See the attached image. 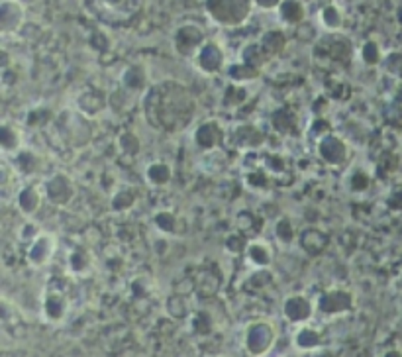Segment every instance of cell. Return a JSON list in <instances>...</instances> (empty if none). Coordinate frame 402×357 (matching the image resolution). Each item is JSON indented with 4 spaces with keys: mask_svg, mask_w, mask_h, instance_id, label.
I'll use <instances>...</instances> for the list:
<instances>
[{
    "mask_svg": "<svg viewBox=\"0 0 402 357\" xmlns=\"http://www.w3.org/2000/svg\"><path fill=\"white\" fill-rule=\"evenodd\" d=\"M244 257L247 265L255 267L257 271L259 269H267L273 263V248L265 240H252V242L247 243V248H245Z\"/></svg>",
    "mask_w": 402,
    "mask_h": 357,
    "instance_id": "obj_17",
    "label": "cell"
},
{
    "mask_svg": "<svg viewBox=\"0 0 402 357\" xmlns=\"http://www.w3.org/2000/svg\"><path fill=\"white\" fill-rule=\"evenodd\" d=\"M261 47L265 50L267 55H277L285 50V33L281 32H269L265 33L261 40Z\"/></svg>",
    "mask_w": 402,
    "mask_h": 357,
    "instance_id": "obj_30",
    "label": "cell"
},
{
    "mask_svg": "<svg viewBox=\"0 0 402 357\" xmlns=\"http://www.w3.org/2000/svg\"><path fill=\"white\" fill-rule=\"evenodd\" d=\"M279 18L286 26H298L307 18V8L300 0H285L279 8Z\"/></svg>",
    "mask_w": 402,
    "mask_h": 357,
    "instance_id": "obj_23",
    "label": "cell"
},
{
    "mask_svg": "<svg viewBox=\"0 0 402 357\" xmlns=\"http://www.w3.org/2000/svg\"><path fill=\"white\" fill-rule=\"evenodd\" d=\"M328 245V236L318 228H307L300 231V248L308 253V255H318L326 250Z\"/></svg>",
    "mask_w": 402,
    "mask_h": 357,
    "instance_id": "obj_20",
    "label": "cell"
},
{
    "mask_svg": "<svg viewBox=\"0 0 402 357\" xmlns=\"http://www.w3.org/2000/svg\"><path fill=\"white\" fill-rule=\"evenodd\" d=\"M146 112L153 126L167 132H177L192 120L194 102L191 93L180 83L165 81L149 91L146 98Z\"/></svg>",
    "mask_w": 402,
    "mask_h": 357,
    "instance_id": "obj_1",
    "label": "cell"
},
{
    "mask_svg": "<svg viewBox=\"0 0 402 357\" xmlns=\"http://www.w3.org/2000/svg\"><path fill=\"white\" fill-rule=\"evenodd\" d=\"M228 75H230V79H232L235 84H244V83H249V81H254V79H257V77H259V69L249 67V65H245V63L233 65V67H230Z\"/></svg>",
    "mask_w": 402,
    "mask_h": 357,
    "instance_id": "obj_29",
    "label": "cell"
},
{
    "mask_svg": "<svg viewBox=\"0 0 402 357\" xmlns=\"http://www.w3.org/2000/svg\"><path fill=\"white\" fill-rule=\"evenodd\" d=\"M355 306V296L348 289L334 287L320 294L316 298V312L326 316H339L350 312Z\"/></svg>",
    "mask_w": 402,
    "mask_h": 357,
    "instance_id": "obj_6",
    "label": "cell"
},
{
    "mask_svg": "<svg viewBox=\"0 0 402 357\" xmlns=\"http://www.w3.org/2000/svg\"><path fill=\"white\" fill-rule=\"evenodd\" d=\"M67 267H69V273L86 277V275H91L93 267H95V257L86 248H75L73 252L69 253Z\"/></svg>",
    "mask_w": 402,
    "mask_h": 357,
    "instance_id": "obj_19",
    "label": "cell"
},
{
    "mask_svg": "<svg viewBox=\"0 0 402 357\" xmlns=\"http://www.w3.org/2000/svg\"><path fill=\"white\" fill-rule=\"evenodd\" d=\"M43 199L55 208H67L77 197V185L67 173H53L42 185Z\"/></svg>",
    "mask_w": 402,
    "mask_h": 357,
    "instance_id": "obj_4",
    "label": "cell"
},
{
    "mask_svg": "<svg viewBox=\"0 0 402 357\" xmlns=\"http://www.w3.org/2000/svg\"><path fill=\"white\" fill-rule=\"evenodd\" d=\"M230 142L242 151H254L265 144V134L255 124H238L230 132Z\"/></svg>",
    "mask_w": 402,
    "mask_h": 357,
    "instance_id": "obj_13",
    "label": "cell"
},
{
    "mask_svg": "<svg viewBox=\"0 0 402 357\" xmlns=\"http://www.w3.org/2000/svg\"><path fill=\"white\" fill-rule=\"evenodd\" d=\"M385 67H387L389 73L402 79V53H391V55L385 59Z\"/></svg>",
    "mask_w": 402,
    "mask_h": 357,
    "instance_id": "obj_38",
    "label": "cell"
},
{
    "mask_svg": "<svg viewBox=\"0 0 402 357\" xmlns=\"http://www.w3.org/2000/svg\"><path fill=\"white\" fill-rule=\"evenodd\" d=\"M245 183H247V187L249 189H265L267 185H269V178H267V175L265 173H259V171H252L247 177H245Z\"/></svg>",
    "mask_w": 402,
    "mask_h": 357,
    "instance_id": "obj_40",
    "label": "cell"
},
{
    "mask_svg": "<svg viewBox=\"0 0 402 357\" xmlns=\"http://www.w3.org/2000/svg\"><path fill=\"white\" fill-rule=\"evenodd\" d=\"M12 169H14V173L16 175H20V177H30L33 175L38 167H40V158L33 153L32 149H28V147H24L18 155H14L12 158Z\"/></svg>",
    "mask_w": 402,
    "mask_h": 357,
    "instance_id": "obj_21",
    "label": "cell"
},
{
    "mask_svg": "<svg viewBox=\"0 0 402 357\" xmlns=\"http://www.w3.org/2000/svg\"><path fill=\"white\" fill-rule=\"evenodd\" d=\"M69 314V298L59 289H47L42 298V316L49 324L63 322Z\"/></svg>",
    "mask_w": 402,
    "mask_h": 357,
    "instance_id": "obj_9",
    "label": "cell"
},
{
    "mask_svg": "<svg viewBox=\"0 0 402 357\" xmlns=\"http://www.w3.org/2000/svg\"><path fill=\"white\" fill-rule=\"evenodd\" d=\"M26 20V8L20 0H2L0 2V32L2 36H12L20 32Z\"/></svg>",
    "mask_w": 402,
    "mask_h": 357,
    "instance_id": "obj_11",
    "label": "cell"
},
{
    "mask_svg": "<svg viewBox=\"0 0 402 357\" xmlns=\"http://www.w3.org/2000/svg\"><path fill=\"white\" fill-rule=\"evenodd\" d=\"M136 200H138L136 190L132 189V187H122V189L116 190V192L112 195V199H110V208L114 212H126L136 204Z\"/></svg>",
    "mask_w": 402,
    "mask_h": 357,
    "instance_id": "obj_24",
    "label": "cell"
},
{
    "mask_svg": "<svg viewBox=\"0 0 402 357\" xmlns=\"http://www.w3.org/2000/svg\"><path fill=\"white\" fill-rule=\"evenodd\" d=\"M118 146L126 155H138L139 149H141V139L136 132H124L118 137Z\"/></svg>",
    "mask_w": 402,
    "mask_h": 357,
    "instance_id": "obj_32",
    "label": "cell"
},
{
    "mask_svg": "<svg viewBox=\"0 0 402 357\" xmlns=\"http://www.w3.org/2000/svg\"><path fill=\"white\" fill-rule=\"evenodd\" d=\"M43 202H45L43 190L40 187H36V185H24L14 197V206L24 216H33L36 212L42 208Z\"/></svg>",
    "mask_w": 402,
    "mask_h": 357,
    "instance_id": "obj_14",
    "label": "cell"
},
{
    "mask_svg": "<svg viewBox=\"0 0 402 357\" xmlns=\"http://www.w3.org/2000/svg\"><path fill=\"white\" fill-rule=\"evenodd\" d=\"M122 83L130 91H141L146 86V73L141 67H130L124 77H122Z\"/></svg>",
    "mask_w": 402,
    "mask_h": 357,
    "instance_id": "obj_31",
    "label": "cell"
},
{
    "mask_svg": "<svg viewBox=\"0 0 402 357\" xmlns=\"http://www.w3.org/2000/svg\"><path fill=\"white\" fill-rule=\"evenodd\" d=\"M204 33L201 32L199 26L194 24H187V26H180L177 33H175V47L180 55L185 57H194L196 53L201 52V47L204 45Z\"/></svg>",
    "mask_w": 402,
    "mask_h": 357,
    "instance_id": "obj_12",
    "label": "cell"
},
{
    "mask_svg": "<svg viewBox=\"0 0 402 357\" xmlns=\"http://www.w3.org/2000/svg\"><path fill=\"white\" fill-rule=\"evenodd\" d=\"M348 189L353 195H365L371 189V175L365 169H353L350 175H348Z\"/></svg>",
    "mask_w": 402,
    "mask_h": 357,
    "instance_id": "obj_26",
    "label": "cell"
},
{
    "mask_svg": "<svg viewBox=\"0 0 402 357\" xmlns=\"http://www.w3.org/2000/svg\"><path fill=\"white\" fill-rule=\"evenodd\" d=\"M401 284H402V279H401Z\"/></svg>",
    "mask_w": 402,
    "mask_h": 357,
    "instance_id": "obj_44",
    "label": "cell"
},
{
    "mask_svg": "<svg viewBox=\"0 0 402 357\" xmlns=\"http://www.w3.org/2000/svg\"><path fill=\"white\" fill-rule=\"evenodd\" d=\"M247 243L249 242H245V238L242 236V231H238V234H230V236L226 238V248H228L232 253H245Z\"/></svg>",
    "mask_w": 402,
    "mask_h": 357,
    "instance_id": "obj_36",
    "label": "cell"
},
{
    "mask_svg": "<svg viewBox=\"0 0 402 357\" xmlns=\"http://www.w3.org/2000/svg\"><path fill=\"white\" fill-rule=\"evenodd\" d=\"M332 134V126H330V122H326L324 118H316L314 120V124L310 126V136L314 137V142H320L324 136H328Z\"/></svg>",
    "mask_w": 402,
    "mask_h": 357,
    "instance_id": "obj_37",
    "label": "cell"
},
{
    "mask_svg": "<svg viewBox=\"0 0 402 357\" xmlns=\"http://www.w3.org/2000/svg\"><path fill=\"white\" fill-rule=\"evenodd\" d=\"M295 126H297L295 118L288 114L286 110H277L275 114H273V128L279 130L281 134H288V132H293Z\"/></svg>",
    "mask_w": 402,
    "mask_h": 357,
    "instance_id": "obj_33",
    "label": "cell"
},
{
    "mask_svg": "<svg viewBox=\"0 0 402 357\" xmlns=\"http://www.w3.org/2000/svg\"><path fill=\"white\" fill-rule=\"evenodd\" d=\"M196 67L201 69L204 75L218 73L224 67V52L216 45V43L206 42L201 47V52L194 55Z\"/></svg>",
    "mask_w": 402,
    "mask_h": 357,
    "instance_id": "obj_15",
    "label": "cell"
},
{
    "mask_svg": "<svg viewBox=\"0 0 402 357\" xmlns=\"http://www.w3.org/2000/svg\"><path fill=\"white\" fill-rule=\"evenodd\" d=\"M144 175H146L148 185L155 189H163L173 181V167L167 161H151L144 171Z\"/></svg>",
    "mask_w": 402,
    "mask_h": 357,
    "instance_id": "obj_18",
    "label": "cell"
},
{
    "mask_svg": "<svg viewBox=\"0 0 402 357\" xmlns=\"http://www.w3.org/2000/svg\"><path fill=\"white\" fill-rule=\"evenodd\" d=\"M382 357H402V351L396 349V347H392V349H387V351L382 354Z\"/></svg>",
    "mask_w": 402,
    "mask_h": 357,
    "instance_id": "obj_42",
    "label": "cell"
},
{
    "mask_svg": "<svg viewBox=\"0 0 402 357\" xmlns=\"http://www.w3.org/2000/svg\"><path fill=\"white\" fill-rule=\"evenodd\" d=\"M293 342H295V346H297V349H300V351H312V349L322 346V334L310 324L298 326Z\"/></svg>",
    "mask_w": 402,
    "mask_h": 357,
    "instance_id": "obj_22",
    "label": "cell"
},
{
    "mask_svg": "<svg viewBox=\"0 0 402 357\" xmlns=\"http://www.w3.org/2000/svg\"><path fill=\"white\" fill-rule=\"evenodd\" d=\"M361 59L367 65H377L382 61V53L379 43L367 42L363 47H361Z\"/></svg>",
    "mask_w": 402,
    "mask_h": 357,
    "instance_id": "obj_34",
    "label": "cell"
},
{
    "mask_svg": "<svg viewBox=\"0 0 402 357\" xmlns=\"http://www.w3.org/2000/svg\"><path fill=\"white\" fill-rule=\"evenodd\" d=\"M0 149L4 158H14L24 149V137H22L20 128L4 120L0 124Z\"/></svg>",
    "mask_w": 402,
    "mask_h": 357,
    "instance_id": "obj_16",
    "label": "cell"
},
{
    "mask_svg": "<svg viewBox=\"0 0 402 357\" xmlns=\"http://www.w3.org/2000/svg\"><path fill=\"white\" fill-rule=\"evenodd\" d=\"M57 252V238L52 231H43L42 236H38L26 250V259L33 269H42L47 263L52 261L53 255Z\"/></svg>",
    "mask_w": 402,
    "mask_h": 357,
    "instance_id": "obj_8",
    "label": "cell"
},
{
    "mask_svg": "<svg viewBox=\"0 0 402 357\" xmlns=\"http://www.w3.org/2000/svg\"><path fill=\"white\" fill-rule=\"evenodd\" d=\"M277 330L275 326L267 320H255L245 328L244 346L247 354L254 357H261L271 351V347L275 346Z\"/></svg>",
    "mask_w": 402,
    "mask_h": 357,
    "instance_id": "obj_3",
    "label": "cell"
},
{
    "mask_svg": "<svg viewBox=\"0 0 402 357\" xmlns=\"http://www.w3.org/2000/svg\"><path fill=\"white\" fill-rule=\"evenodd\" d=\"M224 137H226V132H224L222 124L218 120H206L194 130L192 142L201 151L212 153V151H216L218 147L222 146Z\"/></svg>",
    "mask_w": 402,
    "mask_h": 357,
    "instance_id": "obj_10",
    "label": "cell"
},
{
    "mask_svg": "<svg viewBox=\"0 0 402 357\" xmlns=\"http://www.w3.org/2000/svg\"><path fill=\"white\" fill-rule=\"evenodd\" d=\"M275 238L279 243L283 245H291V243L297 240V228L293 226L291 218H279L275 224Z\"/></svg>",
    "mask_w": 402,
    "mask_h": 357,
    "instance_id": "obj_28",
    "label": "cell"
},
{
    "mask_svg": "<svg viewBox=\"0 0 402 357\" xmlns=\"http://www.w3.org/2000/svg\"><path fill=\"white\" fill-rule=\"evenodd\" d=\"M153 226L157 228L161 234L165 236H171L177 231V226H179V220H177V214L169 208H163L153 214Z\"/></svg>",
    "mask_w": 402,
    "mask_h": 357,
    "instance_id": "obj_25",
    "label": "cell"
},
{
    "mask_svg": "<svg viewBox=\"0 0 402 357\" xmlns=\"http://www.w3.org/2000/svg\"><path fill=\"white\" fill-rule=\"evenodd\" d=\"M320 22L328 32H338L341 24H343V14L336 4H328L324 10L320 12Z\"/></svg>",
    "mask_w": 402,
    "mask_h": 357,
    "instance_id": "obj_27",
    "label": "cell"
},
{
    "mask_svg": "<svg viewBox=\"0 0 402 357\" xmlns=\"http://www.w3.org/2000/svg\"><path fill=\"white\" fill-rule=\"evenodd\" d=\"M314 312H316V303H312L307 294H288L283 301V316L293 324H308Z\"/></svg>",
    "mask_w": 402,
    "mask_h": 357,
    "instance_id": "obj_7",
    "label": "cell"
},
{
    "mask_svg": "<svg viewBox=\"0 0 402 357\" xmlns=\"http://www.w3.org/2000/svg\"><path fill=\"white\" fill-rule=\"evenodd\" d=\"M43 231L38 228V224H33V222H24L20 226V230H18V240L24 243H30L38 238V236H42Z\"/></svg>",
    "mask_w": 402,
    "mask_h": 357,
    "instance_id": "obj_35",
    "label": "cell"
},
{
    "mask_svg": "<svg viewBox=\"0 0 402 357\" xmlns=\"http://www.w3.org/2000/svg\"><path fill=\"white\" fill-rule=\"evenodd\" d=\"M254 0H204V8L212 20L226 28H235L247 22L254 10Z\"/></svg>",
    "mask_w": 402,
    "mask_h": 357,
    "instance_id": "obj_2",
    "label": "cell"
},
{
    "mask_svg": "<svg viewBox=\"0 0 402 357\" xmlns=\"http://www.w3.org/2000/svg\"><path fill=\"white\" fill-rule=\"evenodd\" d=\"M105 2L108 4V6H118V4H120L122 0H105Z\"/></svg>",
    "mask_w": 402,
    "mask_h": 357,
    "instance_id": "obj_43",
    "label": "cell"
},
{
    "mask_svg": "<svg viewBox=\"0 0 402 357\" xmlns=\"http://www.w3.org/2000/svg\"><path fill=\"white\" fill-rule=\"evenodd\" d=\"M387 206L394 212H402V183L401 185H394L387 197Z\"/></svg>",
    "mask_w": 402,
    "mask_h": 357,
    "instance_id": "obj_39",
    "label": "cell"
},
{
    "mask_svg": "<svg viewBox=\"0 0 402 357\" xmlns=\"http://www.w3.org/2000/svg\"><path fill=\"white\" fill-rule=\"evenodd\" d=\"M283 2L285 0H254L255 6H259L261 10H279Z\"/></svg>",
    "mask_w": 402,
    "mask_h": 357,
    "instance_id": "obj_41",
    "label": "cell"
},
{
    "mask_svg": "<svg viewBox=\"0 0 402 357\" xmlns=\"http://www.w3.org/2000/svg\"><path fill=\"white\" fill-rule=\"evenodd\" d=\"M316 155L320 161H324L330 167H341L350 161L351 149L346 137H341L336 132L324 136L316 142Z\"/></svg>",
    "mask_w": 402,
    "mask_h": 357,
    "instance_id": "obj_5",
    "label": "cell"
}]
</instances>
